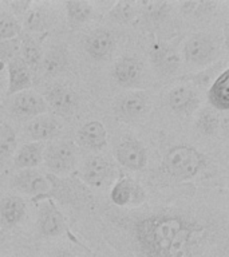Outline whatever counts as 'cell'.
I'll return each instance as SVG.
<instances>
[{
  "label": "cell",
  "mask_w": 229,
  "mask_h": 257,
  "mask_svg": "<svg viewBox=\"0 0 229 257\" xmlns=\"http://www.w3.org/2000/svg\"><path fill=\"white\" fill-rule=\"evenodd\" d=\"M66 10L72 23H84L92 12L91 4L87 2H68L66 3Z\"/></svg>",
  "instance_id": "484cf974"
},
{
  "label": "cell",
  "mask_w": 229,
  "mask_h": 257,
  "mask_svg": "<svg viewBox=\"0 0 229 257\" xmlns=\"http://www.w3.org/2000/svg\"><path fill=\"white\" fill-rule=\"evenodd\" d=\"M110 18L118 23H128L134 18V6L128 2H118L111 8Z\"/></svg>",
  "instance_id": "4316f807"
},
{
  "label": "cell",
  "mask_w": 229,
  "mask_h": 257,
  "mask_svg": "<svg viewBox=\"0 0 229 257\" xmlns=\"http://www.w3.org/2000/svg\"><path fill=\"white\" fill-rule=\"evenodd\" d=\"M19 52L22 55L20 58L30 67V70L38 67L43 60L42 48L38 44V42L35 39H32L31 36H26V38L20 40Z\"/></svg>",
  "instance_id": "7402d4cb"
},
{
  "label": "cell",
  "mask_w": 229,
  "mask_h": 257,
  "mask_svg": "<svg viewBox=\"0 0 229 257\" xmlns=\"http://www.w3.org/2000/svg\"><path fill=\"white\" fill-rule=\"evenodd\" d=\"M214 55V43L206 35H194L185 43L184 56L189 63L202 64Z\"/></svg>",
  "instance_id": "30bf717a"
},
{
  "label": "cell",
  "mask_w": 229,
  "mask_h": 257,
  "mask_svg": "<svg viewBox=\"0 0 229 257\" xmlns=\"http://www.w3.org/2000/svg\"><path fill=\"white\" fill-rule=\"evenodd\" d=\"M12 111L16 115L26 118H35L43 115L48 110L47 102L43 96L31 90H26L19 94H15L12 100Z\"/></svg>",
  "instance_id": "5b68a950"
},
{
  "label": "cell",
  "mask_w": 229,
  "mask_h": 257,
  "mask_svg": "<svg viewBox=\"0 0 229 257\" xmlns=\"http://www.w3.org/2000/svg\"><path fill=\"white\" fill-rule=\"evenodd\" d=\"M78 140L88 149H102L107 144V132L103 123L91 120L80 127L78 132Z\"/></svg>",
  "instance_id": "e0dca14e"
},
{
  "label": "cell",
  "mask_w": 229,
  "mask_h": 257,
  "mask_svg": "<svg viewBox=\"0 0 229 257\" xmlns=\"http://www.w3.org/2000/svg\"><path fill=\"white\" fill-rule=\"evenodd\" d=\"M27 27L32 31H42L44 27H46V23H44V18L43 15L38 11H31L28 14L27 20Z\"/></svg>",
  "instance_id": "83f0119b"
},
{
  "label": "cell",
  "mask_w": 229,
  "mask_h": 257,
  "mask_svg": "<svg viewBox=\"0 0 229 257\" xmlns=\"http://www.w3.org/2000/svg\"><path fill=\"white\" fill-rule=\"evenodd\" d=\"M44 202L40 205L38 226L40 233L46 237H56L63 232L64 218L62 213L51 200L44 198Z\"/></svg>",
  "instance_id": "52a82bcc"
},
{
  "label": "cell",
  "mask_w": 229,
  "mask_h": 257,
  "mask_svg": "<svg viewBox=\"0 0 229 257\" xmlns=\"http://www.w3.org/2000/svg\"><path fill=\"white\" fill-rule=\"evenodd\" d=\"M144 198V190L126 176H121L114 182L111 192H110V200L117 206H126L132 202L138 204Z\"/></svg>",
  "instance_id": "9c48e42d"
},
{
  "label": "cell",
  "mask_w": 229,
  "mask_h": 257,
  "mask_svg": "<svg viewBox=\"0 0 229 257\" xmlns=\"http://www.w3.org/2000/svg\"><path fill=\"white\" fill-rule=\"evenodd\" d=\"M116 158L129 170H142L148 164V152L140 141L129 138L116 148Z\"/></svg>",
  "instance_id": "277c9868"
},
{
  "label": "cell",
  "mask_w": 229,
  "mask_h": 257,
  "mask_svg": "<svg viewBox=\"0 0 229 257\" xmlns=\"http://www.w3.org/2000/svg\"><path fill=\"white\" fill-rule=\"evenodd\" d=\"M8 95H15L22 91L30 90L32 83L31 70L24 63L20 56L8 60Z\"/></svg>",
  "instance_id": "ba28073f"
},
{
  "label": "cell",
  "mask_w": 229,
  "mask_h": 257,
  "mask_svg": "<svg viewBox=\"0 0 229 257\" xmlns=\"http://www.w3.org/2000/svg\"><path fill=\"white\" fill-rule=\"evenodd\" d=\"M26 214V204L23 198L8 196L0 201V225L12 228L22 221Z\"/></svg>",
  "instance_id": "9a60e30c"
},
{
  "label": "cell",
  "mask_w": 229,
  "mask_h": 257,
  "mask_svg": "<svg viewBox=\"0 0 229 257\" xmlns=\"http://www.w3.org/2000/svg\"><path fill=\"white\" fill-rule=\"evenodd\" d=\"M54 257H75L72 253L67 252V250H59V252L56 253Z\"/></svg>",
  "instance_id": "1f68e13d"
},
{
  "label": "cell",
  "mask_w": 229,
  "mask_h": 257,
  "mask_svg": "<svg viewBox=\"0 0 229 257\" xmlns=\"http://www.w3.org/2000/svg\"><path fill=\"white\" fill-rule=\"evenodd\" d=\"M110 173V165L107 160L100 156H94L88 158L82 169V180L90 186H100L107 180Z\"/></svg>",
  "instance_id": "4fadbf2b"
},
{
  "label": "cell",
  "mask_w": 229,
  "mask_h": 257,
  "mask_svg": "<svg viewBox=\"0 0 229 257\" xmlns=\"http://www.w3.org/2000/svg\"><path fill=\"white\" fill-rule=\"evenodd\" d=\"M137 249L142 257H210L208 230L176 213L144 217L133 226Z\"/></svg>",
  "instance_id": "6da1fadb"
},
{
  "label": "cell",
  "mask_w": 229,
  "mask_h": 257,
  "mask_svg": "<svg viewBox=\"0 0 229 257\" xmlns=\"http://www.w3.org/2000/svg\"><path fill=\"white\" fill-rule=\"evenodd\" d=\"M2 236H3V230H2V225H0V240H2Z\"/></svg>",
  "instance_id": "d6a6232c"
},
{
  "label": "cell",
  "mask_w": 229,
  "mask_h": 257,
  "mask_svg": "<svg viewBox=\"0 0 229 257\" xmlns=\"http://www.w3.org/2000/svg\"><path fill=\"white\" fill-rule=\"evenodd\" d=\"M44 150H46V145L44 142H28L24 144L18 149L14 157V166L16 169H34L39 166L43 162Z\"/></svg>",
  "instance_id": "7c38bea8"
},
{
  "label": "cell",
  "mask_w": 229,
  "mask_h": 257,
  "mask_svg": "<svg viewBox=\"0 0 229 257\" xmlns=\"http://www.w3.org/2000/svg\"><path fill=\"white\" fill-rule=\"evenodd\" d=\"M148 108V99L142 92H130L120 102V111L128 118L142 115Z\"/></svg>",
  "instance_id": "44dd1931"
},
{
  "label": "cell",
  "mask_w": 229,
  "mask_h": 257,
  "mask_svg": "<svg viewBox=\"0 0 229 257\" xmlns=\"http://www.w3.org/2000/svg\"><path fill=\"white\" fill-rule=\"evenodd\" d=\"M27 134L36 142H44L46 140H51L59 132V123L52 116L43 114L35 116L28 122Z\"/></svg>",
  "instance_id": "5bb4252c"
},
{
  "label": "cell",
  "mask_w": 229,
  "mask_h": 257,
  "mask_svg": "<svg viewBox=\"0 0 229 257\" xmlns=\"http://www.w3.org/2000/svg\"><path fill=\"white\" fill-rule=\"evenodd\" d=\"M14 185L16 188L28 194H34V200L46 198L50 190V181L47 177L35 172L34 169H23L14 178Z\"/></svg>",
  "instance_id": "8992f818"
},
{
  "label": "cell",
  "mask_w": 229,
  "mask_h": 257,
  "mask_svg": "<svg viewBox=\"0 0 229 257\" xmlns=\"http://www.w3.org/2000/svg\"><path fill=\"white\" fill-rule=\"evenodd\" d=\"M43 161L50 172L56 176H64L75 168V150L70 144L56 142L44 150Z\"/></svg>",
  "instance_id": "3957f363"
},
{
  "label": "cell",
  "mask_w": 229,
  "mask_h": 257,
  "mask_svg": "<svg viewBox=\"0 0 229 257\" xmlns=\"http://www.w3.org/2000/svg\"><path fill=\"white\" fill-rule=\"evenodd\" d=\"M209 103L213 107L220 110V111H226L229 107V71L225 70L222 74L218 75L212 86L208 90Z\"/></svg>",
  "instance_id": "d6986e66"
},
{
  "label": "cell",
  "mask_w": 229,
  "mask_h": 257,
  "mask_svg": "<svg viewBox=\"0 0 229 257\" xmlns=\"http://www.w3.org/2000/svg\"><path fill=\"white\" fill-rule=\"evenodd\" d=\"M141 72H142V67H141L140 60L133 56H124L116 63L112 74L120 84L133 86L140 80Z\"/></svg>",
  "instance_id": "2e32d148"
},
{
  "label": "cell",
  "mask_w": 229,
  "mask_h": 257,
  "mask_svg": "<svg viewBox=\"0 0 229 257\" xmlns=\"http://www.w3.org/2000/svg\"><path fill=\"white\" fill-rule=\"evenodd\" d=\"M112 44L114 40L110 32L106 30H95L86 38L84 47L94 59H103L111 51Z\"/></svg>",
  "instance_id": "ac0fdd59"
},
{
  "label": "cell",
  "mask_w": 229,
  "mask_h": 257,
  "mask_svg": "<svg viewBox=\"0 0 229 257\" xmlns=\"http://www.w3.org/2000/svg\"><path fill=\"white\" fill-rule=\"evenodd\" d=\"M200 127L202 132L205 133H212L214 128L217 127V119L216 116L212 115V114H206L205 112L204 115H201L200 119Z\"/></svg>",
  "instance_id": "f546056e"
},
{
  "label": "cell",
  "mask_w": 229,
  "mask_h": 257,
  "mask_svg": "<svg viewBox=\"0 0 229 257\" xmlns=\"http://www.w3.org/2000/svg\"><path fill=\"white\" fill-rule=\"evenodd\" d=\"M0 91H2V79H0Z\"/></svg>",
  "instance_id": "836d02e7"
},
{
  "label": "cell",
  "mask_w": 229,
  "mask_h": 257,
  "mask_svg": "<svg viewBox=\"0 0 229 257\" xmlns=\"http://www.w3.org/2000/svg\"><path fill=\"white\" fill-rule=\"evenodd\" d=\"M204 165L205 157L197 149L186 145L170 148L162 161L165 172L181 181L196 177Z\"/></svg>",
  "instance_id": "7a4b0ae2"
},
{
  "label": "cell",
  "mask_w": 229,
  "mask_h": 257,
  "mask_svg": "<svg viewBox=\"0 0 229 257\" xmlns=\"http://www.w3.org/2000/svg\"><path fill=\"white\" fill-rule=\"evenodd\" d=\"M16 150V134L7 123H0V158H7Z\"/></svg>",
  "instance_id": "d4e9b609"
},
{
  "label": "cell",
  "mask_w": 229,
  "mask_h": 257,
  "mask_svg": "<svg viewBox=\"0 0 229 257\" xmlns=\"http://www.w3.org/2000/svg\"><path fill=\"white\" fill-rule=\"evenodd\" d=\"M20 42L18 43H8V40H2L0 42V56H10V58H15V52L19 51Z\"/></svg>",
  "instance_id": "f1b7e54d"
},
{
  "label": "cell",
  "mask_w": 229,
  "mask_h": 257,
  "mask_svg": "<svg viewBox=\"0 0 229 257\" xmlns=\"http://www.w3.org/2000/svg\"><path fill=\"white\" fill-rule=\"evenodd\" d=\"M44 70L51 75L59 74L67 64V56H66V51H63L62 48H54L48 52L46 58L43 59Z\"/></svg>",
  "instance_id": "603a6c76"
},
{
  "label": "cell",
  "mask_w": 229,
  "mask_h": 257,
  "mask_svg": "<svg viewBox=\"0 0 229 257\" xmlns=\"http://www.w3.org/2000/svg\"><path fill=\"white\" fill-rule=\"evenodd\" d=\"M145 11L146 14L154 18V16L162 14L165 8H166V3H160V2H150V3H144Z\"/></svg>",
  "instance_id": "4dcf8cb0"
},
{
  "label": "cell",
  "mask_w": 229,
  "mask_h": 257,
  "mask_svg": "<svg viewBox=\"0 0 229 257\" xmlns=\"http://www.w3.org/2000/svg\"><path fill=\"white\" fill-rule=\"evenodd\" d=\"M22 32V26L15 16L0 12V40L15 39Z\"/></svg>",
  "instance_id": "cb8c5ba5"
},
{
  "label": "cell",
  "mask_w": 229,
  "mask_h": 257,
  "mask_svg": "<svg viewBox=\"0 0 229 257\" xmlns=\"http://www.w3.org/2000/svg\"><path fill=\"white\" fill-rule=\"evenodd\" d=\"M197 103L196 94L188 86H178L169 92V106L177 112H189Z\"/></svg>",
  "instance_id": "ffe728a7"
},
{
  "label": "cell",
  "mask_w": 229,
  "mask_h": 257,
  "mask_svg": "<svg viewBox=\"0 0 229 257\" xmlns=\"http://www.w3.org/2000/svg\"><path fill=\"white\" fill-rule=\"evenodd\" d=\"M44 99L47 102L48 107H51L60 115H67L75 110L76 95L72 90L62 84L50 88L47 92V98Z\"/></svg>",
  "instance_id": "8fae6325"
}]
</instances>
